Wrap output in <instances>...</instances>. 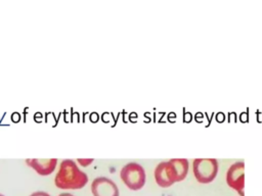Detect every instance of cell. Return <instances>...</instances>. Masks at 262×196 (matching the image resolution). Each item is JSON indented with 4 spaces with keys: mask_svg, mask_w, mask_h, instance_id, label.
Instances as JSON below:
<instances>
[{
    "mask_svg": "<svg viewBox=\"0 0 262 196\" xmlns=\"http://www.w3.org/2000/svg\"><path fill=\"white\" fill-rule=\"evenodd\" d=\"M88 183V176L73 159H63L54 177V185L61 190H79Z\"/></svg>",
    "mask_w": 262,
    "mask_h": 196,
    "instance_id": "cell-1",
    "label": "cell"
},
{
    "mask_svg": "<svg viewBox=\"0 0 262 196\" xmlns=\"http://www.w3.org/2000/svg\"><path fill=\"white\" fill-rule=\"evenodd\" d=\"M120 178L123 183L132 191H137L143 188L146 181V175L143 166L137 162H128L121 172Z\"/></svg>",
    "mask_w": 262,
    "mask_h": 196,
    "instance_id": "cell-2",
    "label": "cell"
},
{
    "mask_svg": "<svg viewBox=\"0 0 262 196\" xmlns=\"http://www.w3.org/2000/svg\"><path fill=\"white\" fill-rule=\"evenodd\" d=\"M218 160L216 158H195L192 161V172L199 183L209 184L218 174Z\"/></svg>",
    "mask_w": 262,
    "mask_h": 196,
    "instance_id": "cell-3",
    "label": "cell"
},
{
    "mask_svg": "<svg viewBox=\"0 0 262 196\" xmlns=\"http://www.w3.org/2000/svg\"><path fill=\"white\" fill-rule=\"evenodd\" d=\"M156 183L162 188H168L174 183L179 182L177 172L172 160L160 162L155 168Z\"/></svg>",
    "mask_w": 262,
    "mask_h": 196,
    "instance_id": "cell-4",
    "label": "cell"
},
{
    "mask_svg": "<svg viewBox=\"0 0 262 196\" xmlns=\"http://www.w3.org/2000/svg\"><path fill=\"white\" fill-rule=\"evenodd\" d=\"M227 185L238 192L241 196H244L245 188V163L237 161L232 163L226 173Z\"/></svg>",
    "mask_w": 262,
    "mask_h": 196,
    "instance_id": "cell-5",
    "label": "cell"
},
{
    "mask_svg": "<svg viewBox=\"0 0 262 196\" xmlns=\"http://www.w3.org/2000/svg\"><path fill=\"white\" fill-rule=\"evenodd\" d=\"M93 196H120L117 184L106 177L95 178L91 183Z\"/></svg>",
    "mask_w": 262,
    "mask_h": 196,
    "instance_id": "cell-6",
    "label": "cell"
},
{
    "mask_svg": "<svg viewBox=\"0 0 262 196\" xmlns=\"http://www.w3.org/2000/svg\"><path fill=\"white\" fill-rule=\"evenodd\" d=\"M27 165L32 167L40 176L51 175L57 165L56 158H27Z\"/></svg>",
    "mask_w": 262,
    "mask_h": 196,
    "instance_id": "cell-7",
    "label": "cell"
},
{
    "mask_svg": "<svg viewBox=\"0 0 262 196\" xmlns=\"http://www.w3.org/2000/svg\"><path fill=\"white\" fill-rule=\"evenodd\" d=\"M172 162L174 163L175 169L177 172L178 176V181L181 182L183 181L188 173V160L186 158H172Z\"/></svg>",
    "mask_w": 262,
    "mask_h": 196,
    "instance_id": "cell-8",
    "label": "cell"
},
{
    "mask_svg": "<svg viewBox=\"0 0 262 196\" xmlns=\"http://www.w3.org/2000/svg\"><path fill=\"white\" fill-rule=\"evenodd\" d=\"M77 161H78L82 166H88L89 164H91V162H93V159H92V158H88V159L78 158Z\"/></svg>",
    "mask_w": 262,
    "mask_h": 196,
    "instance_id": "cell-9",
    "label": "cell"
},
{
    "mask_svg": "<svg viewBox=\"0 0 262 196\" xmlns=\"http://www.w3.org/2000/svg\"><path fill=\"white\" fill-rule=\"evenodd\" d=\"M29 196H50V194H48L47 192H44V191H36Z\"/></svg>",
    "mask_w": 262,
    "mask_h": 196,
    "instance_id": "cell-10",
    "label": "cell"
},
{
    "mask_svg": "<svg viewBox=\"0 0 262 196\" xmlns=\"http://www.w3.org/2000/svg\"><path fill=\"white\" fill-rule=\"evenodd\" d=\"M58 196H75V195H73L72 193H69V192H63V193H60Z\"/></svg>",
    "mask_w": 262,
    "mask_h": 196,
    "instance_id": "cell-11",
    "label": "cell"
},
{
    "mask_svg": "<svg viewBox=\"0 0 262 196\" xmlns=\"http://www.w3.org/2000/svg\"><path fill=\"white\" fill-rule=\"evenodd\" d=\"M0 196H5V195H3V194H1V193H0Z\"/></svg>",
    "mask_w": 262,
    "mask_h": 196,
    "instance_id": "cell-12",
    "label": "cell"
}]
</instances>
